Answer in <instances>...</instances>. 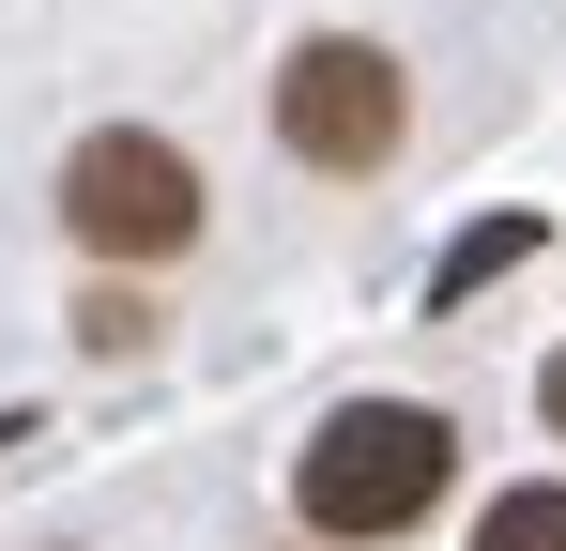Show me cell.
Listing matches in <instances>:
<instances>
[{"label":"cell","mask_w":566,"mask_h":551,"mask_svg":"<svg viewBox=\"0 0 566 551\" xmlns=\"http://www.w3.org/2000/svg\"><path fill=\"white\" fill-rule=\"evenodd\" d=\"M276 138H291V169L368 184V169H398V138H413V92H398V62H382L368 31H306L276 62Z\"/></svg>","instance_id":"2"},{"label":"cell","mask_w":566,"mask_h":551,"mask_svg":"<svg viewBox=\"0 0 566 551\" xmlns=\"http://www.w3.org/2000/svg\"><path fill=\"white\" fill-rule=\"evenodd\" d=\"M77 337H93V353H154V306H138V291H93Z\"/></svg>","instance_id":"6"},{"label":"cell","mask_w":566,"mask_h":551,"mask_svg":"<svg viewBox=\"0 0 566 551\" xmlns=\"http://www.w3.org/2000/svg\"><path fill=\"white\" fill-rule=\"evenodd\" d=\"M62 230H77L93 261L154 276V261H185V246H199V169L154 138V123H93V138L62 154Z\"/></svg>","instance_id":"3"},{"label":"cell","mask_w":566,"mask_h":551,"mask_svg":"<svg viewBox=\"0 0 566 551\" xmlns=\"http://www.w3.org/2000/svg\"><path fill=\"white\" fill-rule=\"evenodd\" d=\"M536 246H552V230H536V215H490V230H460V246H444V261H429V306H474V291H490V276H521V261H536Z\"/></svg>","instance_id":"4"},{"label":"cell","mask_w":566,"mask_h":551,"mask_svg":"<svg viewBox=\"0 0 566 551\" xmlns=\"http://www.w3.org/2000/svg\"><path fill=\"white\" fill-rule=\"evenodd\" d=\"M444 475H460V429L429 398H337L291 459V506H306V537H413L444 506Z\"/></svg>","instance_id":"1"},{"label":"cell","mask_w":566,"mask_h":551,"mask_svg":"<svg viewBox=\"0 0 566 551\" xmlns=\"http://www.w3.org/2000/svg\"><path fill=\"white\" fill-rule=\"evenodd\" d=\"M536 414H552V429H566V353H552V367H536Z\"/></svg>","instance_id":"7"},{"label":"cell","mask_w":566,"mask_h":551,"mask_svg":"<svg viewBox=\"0 0 566 551\" xmlns=\"http://www.w3.org/2000/svg\"><path fill=\"white\" fill-rule=\"evenodd\" d=\"M474 551H566V490H490Z\"/></svg>","instance_id":"5"}]
</instances>
